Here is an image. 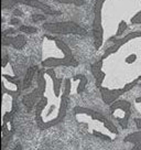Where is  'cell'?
<instances>
[{
  "instance_id": "cell-25",
  "label": "cell",
  "mask_w": 141,
  "mask_h": 150,
  "mask_svg": "<svg viewBox=\"0 0 141 150\" xmlns=\"http://www.w3.org/2000/svg\"><path fill=\"white\" fill-rule=\"evenodd\" d=\"M135 122L138 129H141V118H135Z\"/></svg>"
},
{
  "instance_id": "cell-13",
  "label": "cell",
  "mask_w": 141,
  "mask_h": 150,
  "mask_svg": "<svg viewBox=\"0 0 141 150\" xmlns=\"http://www.w3.org/2000/svg\"><path fill=\"white\" fill-rule=\"evenodd\" d=\"M38 72H39L38 66L32 65V66H30V67H29L28 71H27V73H25V75H24L23 81H22V88L27 89L31 86L33 79H34V76H35V75H38Z\"/></svg>"
},
{
  "instance_id": "cell-16",
  "label": "cell",
  "mask_w": 141,
  "mask_h": 150,
  "mask_svg": "<svg viewBox=\"0 0 141 150\" xmlns=\"http://www.w3.org/2000/svg\"><path fill=\"white\" fill-rule=\"evenodd\" d=\"M19 31L24 34H33V33L38 32V28L31 27V25H21L19 27Z\"/></svg>"
},
{
  "instance_id": "cell-5",
  "label": "cell",
  "mask_w": 141,
  "mask_h": 150,
  "mask_svg": "<svg viewBox=\"0 0 141 150\" xmlns=\"http://www.w3.org/2000/svg\"><path fill=\"white\" fill-rule=\"evenodd\" d=\"M45 71H39L37 75V88H34L32 92L24 95L22 97V104L29 112L33 107L37 106V104L40 102V99L44 96V93L47 91V80H45Z\"/></svg>"
},
{
  "instance_id": "cell-28",
  "label": "cell",
  "mask_w": 141,
  "mask_h": 150,
  "mask_svg": "<svg viewBox=\"0 0 141 150\" xmlns=\"http://www.w3.org/2000/svg\"><path fill=\"white\" fill-rule=\"evenodd\" d=\"M14 14H16V16H20V14H21V12H20L19 10H14V12H13Z\"/></svg>"
},
{
  "instance_id": "cell-26",
  "label": "cell",
  "mask_w": 141,
  "mask_h": 150,
  "mask_svg": "<svg viewBox=\"0 0 141 150\" xmlns=\"http://www.w3.org/2000/svg\"><path fill=\"white\" fill-rule=\"evenodd\" d=\"M20 23V20L18 18H14L10 21V24H19Z\"/></svg>"
},
{
  "instance_id": "cell-24",
  "label": "cell",
  "mask_w": 141,
  "mask_h": 150,
  "mask_svg": "<svg viewBox=\"0 0 141 150\" xmlns=\"http://www.w3.org/2000/svg\"><path fill=\"white\" fill-rule=\"evenodd\" d=\"M16 33V30L14 29H8L2 32V35H11V34H14Z\"/></svg>"
},
{
  "instance_id": "cell-9",
  "label": "cell",
  "mask_w": 141,
  "mask_h": 150,
  "mask_svg": "<svg viewBox=\"0 0 141 150\" xmlns=\"http://www.w3.org/2000/svg\"><path fill=\"white\" fill-rule=\"evenodd\" d=\"M138 38H141V30H136V31L129 32L128 34L121 37L120 39L111 38L110 40L114 41L113 44L106 49V51H105V53L103 54L102 59L105 60V59H107L108 56L113 55V54H115V53H117V52L120 50V47H122L125 44H127L128 42H130L131 40H135V39H138Z\"/></svg>"
},
{
  "instance_id": "cell-22",
  "label": "cell",
  "mask_w": 141,
  "mask_h": 150,
  "mask_svg": "<svg viewBox=\"0 0 141 150\" xmlns=\"http://www.w3.org/2000/svg\"><path fill=\"white\" fill-rule=\"evenodd\" d=\"M45 16H42V14H33L32 16V20L34 22H41V21H44L45 20Z\"/></svg>"
},
{
  "instance_id": "cell-8",
  "label": "cell",
  "mask_w": 141,
  "mask_h": 150,
  "mask_svg": "<svg viewBox=\"0 0 141 150\" xmlns=\"http://www.w3.org/2000/svg\"><path fill=\"white\" fill-rule=\"evenodd\" d=\"M139 81H140V79L138 77L136 80H133V81H131V82L127 83L123 87H120V88H108V87H104V86L98 87L104 103L107 104V105H111V104L115 103L116 100H118L119 97H121L123 94H126L127 92H129L130 89L133 88V87L139 83Z\"/></svg>"
},
{
  "instance_id": "cell-20",
  "label": "cell",
  "mask_w": 141,
  "mask_h": 150,
  "mask_svg": "<svg viewBox=\"0 0 141 150\" xmlns=\"http://www.w3.org/2000/svg\"><path fill=\"white\" fill-rule=\"evenodd\" d=\"M130 22L132 24H140L141 23V10L138 11L131 19H130Z\"/></svg>"
},
{
  "instance_id": "cell-21",
  "label": "cell",
  "mask_w": 141,
  "mask_h": 150,
  "mask_svg": "<svg viewBox=\"0 0 141 150\" xmlns=\"http://www.w3.org/2000/svg\"><path fill=\"white\" fill-rule=\"evenodd\" d=\"M137 60V55L133 53V54H130V55H128L127 57H126V60H125V62L127 63V64H132V63H135Z\"/></svg>"
},
{
  "instance_id": "cell-3",
  "label": "cell",
  "mask_w": 141,
  "mask_h": 150,
  "mask_svg": "<svg viewBox=\"0 0 141 150\" xmlns=\"http://www.w3.org/2000/svg\"><path fill=\"white\" fill-rule=\"evenodd\" d=\"M47 39L54 41L56 47L61 51L63 56L62 57L50 56V57L44 59L42 61V63H41V65L44 69L47 70V69H54V67H59V66H72V67L78 66V62H77V60L73 55V52L70 50V47L64 41H62L60 39H56V38H51V37H47Z\"/></svg>"
},
{
  "instance_id": "cell-18",
  "label": "cell",
  "mask_w": 141,
  "mask_h": 150,
  "mask_svg": "<svg viewBox=\"0 0 141 150\" xmlns=\"http://www.w3.org/2000/svg\"><path fill=\"white\" fill-rule=\"evenodd\" d=\"M127 27H128L127 22H126L125 20H121V21L119 22V24H118L117 32H116V34H115V37H120V35H122V34H123V32L126 31Z\"/></svg>"
},
{
  "instance_id": "cell-10",
  "label": "cell",
  "mask_w": 141,
  "mask_h": 150,
  "mask_svg": "<svg viewBox=\"0 0 141 150\" xmlns=\"http://www.w3.org/2000/svg\"><path fill=\"white\" fill-rule=\"evenodd\" d=\"M18 2L24 6H28V7L35 8V9L42 11L44 14H47V16H59V14H61L60 11L53 10L50 6L45 5L44 2L40 1V0H18Z\"/></svg>"
},
{
  "instance_id": "cell-6",
  "label": "cell",
  "mask_w": 141,
  "mask_h": 150,
  "mask_svg": "<svg viewBox=\"0 0 141 150\" xmlns=\"http://www.w3.org/2000/svg\"><path fill=\"white\" fill-rule=\"evenodd\" d=\"M106 0H96L94 5V20H93V37L95 49H100L104 42L103 28V7Z\"/></svg>"
},
{
  "instance_id": "cell-2",
  "label": "cell",
  "mask_w": 141,
  "mask_h": 150,
  "mask_svg": "<svg viewBox=\"0 0 141 150\" xmlns=\"http://www.w3.org/2000/svg\"><path fill=\"white\" fill-rule=\"evenodd\" d=\"M74 115L80 125L84 124V122H94V125H97L98 134L96 137H98L100 139L113 141L109 137L115 139L119 135V131H118L117 127L115 126V124L111 120H109L102 112H96L92 108L76 106L74 108Z\"/></svg>"
},
{
  "instance_id": "cell-15",
  "label": "cell",
  "mask_w": 141,
  "mask_h": 150,
  "mask_svg": "<svg viewBox=\"0 0 141 150\" xmlns=\"http://www.w3.org/2000/svg\"><path fill=\"white\" fill-rule=\"evenodd\" d=\"M73 80H80V85H78V88H77V93H83L85 87H86V84H87V82H88L87 79H86V76L83 74L76 75Z\"/></svg>"
},
{
  "instance_id": "cell-19",
  "label": "cell",
  "mask_w": 141,
  "mask_h": 150,
  "mask_svg": "<svg viewBox=\"0 0 141 150\" xmlns=\"http://www.w3.org/2000/svg\"><path fill=\"white\" fill-rule=\"evenodd\" d=\"M19 4L18 0H1V6H2V10L10 9L12 8L14 5Z\"/></svg>"
},
{
  "instance_id": "cell-29",
  "label": "cell",
  "mask_w": 141,
  "mask_h": 150,
  "mask_svg": "<svg viewBox=\"0 0 141 150\" xmlns=\"http://www.w3.org/2000/svg\"><path fill=\"white\" fill-rule=\"evenodd\" d=\"M139 79H140V80H141V75H140V76H139Z\"/></svg>"
},
{
  "instance_id": "cell-12",
  "label": "cell",
  "mask_w": 141,
  "mask_h": 150,
  "mask_svg": "<svg viewBox=\"0 0 141 150\" xmlns=\"http://www.w3.org/2000/svg\"><path fill=\"white\" fill-rule=\"evenodd\" d=\"M103 64L104 60L100 59V60H98L97 62H95L90 65V71H92V74L96 80V86L97 87L103 86V83L105 81V77H106V73L103 71Z\"/></svg>"
},
{
  "instance_id": "cell-27",
  "label": "cell",
  "mask_w": 141,
  "mask_h": 150,
  "mask_svg": "<svg viewBox=\"0 0 141 150\" xmlns=\"http://www.w3.org/2000/svg\"><path fill=\"white\" fill-rule=\"evenodd\" d=\"M12 150H22V147H21V145H20V144H18V145L16 146Z\"/></svg>"
},
{
  "instance_id": "cell-11",
  "label": "cell",
  "mask_w": 141,
  "mask_h": 150,
  "mask_svg": "<svg viewBox=\"0 0 141 150\" xmlns=\"http://www.w3.org/2000/svg\"><path fill=\"white\" fill-rule=\"evenodd\" d=\"M1 42L2 45H10L13 49L20 50L24 47L27 44V39L23 34H18V35H1Z\"/></svg>"
},
{
  "instance_id": "cell-4",
  "label": "cell",
  "mask_w": 141,
  "mask_h": 150,
  "mask_svg": "<svg viewBox=\"0 0 141 150\" xmlns=\"http://www.w3.org/2000/svg\"><path fill=\"white\" fill-rule=\"evenodd\" d=\"M42 29L52 34H75L80 37L87 34V30L74 21L47 22L42 24Z\"/></svg>"
},
{
  "instance_id": "cell-30",
  "label": "cell",
  "mask_w": 141,
  "mask_h": 150,
  "mask_svg": "<svg viewBox=\"0 0 141 150\" xmlns=\"http://www.w3.org/2000/svg\"><path fill=\"white\" fill-rule=\"evenodd\" d=\"M140 86H141V84H140Z\"/></svg>"
},
{
  "instance_id": "cell-7",
  "label": "cell",
  "mask_w": 141,
  "mask_h": 150,
  "mask_svg": "<svg viewBox=\"0 0 141 150\" xmlns=\"http://www.w3.org/2000/svg\"><path fill=\"white\" fill-rule=\"evenodd\" d=\"M110 115L123 129H127L131 115V103L125 99H118L110 105Z\"/></svg>"
},
{
  "instance_id": "cell-23",
  "label": "cell",
  "mask_w": 141,
  "mask_h": 150,
  "mask_svg": "<svg viewBox=\"0 0 141 150\" xmlns=\"http://www.w3.org/2000/svg\"><path fill=\"white\" fill-rule=\"evenodd\" d=\"M135 105H136L138 112H141V96L140 97H137V98L135 99Z\"/></svg>"
},
{
  "instance_id": "cell-1",
  "label": "cell",
  "mask_w": 141,
  "mask_h": 150,
  "mask_svg": "<svg viewBox=\"0 0 141 150\" xmlns=\"http://www.w3.org/2000/svg\"><path fill=\"white\" fill-rule=\"evenodd\" d=\"M72 91L70 79H65L63 84L62 102L60 104H52L44 107L35 106V120L41 129H49L63 122L67 112L68 99Z\"/></svg>"
},
{
  "instance_id": "cell-17",
  "label": "cell",
  "mask_w": 141,
  "mask_h": 150,
  "mask_svg": "<svg viewBox=\"0 0 141 150\" xmlns=\"http://www.w3.org/2000/svg\"><path fill=\"white\" fill-rule=\"evenodd\" d=\"M60 4H64V5H74L76 7H80L84 5V0H54Z\"/></svg>"
},
{
  "instance_id": "cell-14",
  "label": "cell",
  "mask_w": 141,
  "mask_h": 150,
  "mask_svg": "<svg viewBox=\"0 0 141 150\" xmlns=\"http://www.w3.org/2000/svg\"><path fill=\"white\" fill-rule=\"evenodd\" d=\"M123 141L133 145L131 150H141V130L129 134L127 137H125Z\"/></svg>"
}]
</instances>
